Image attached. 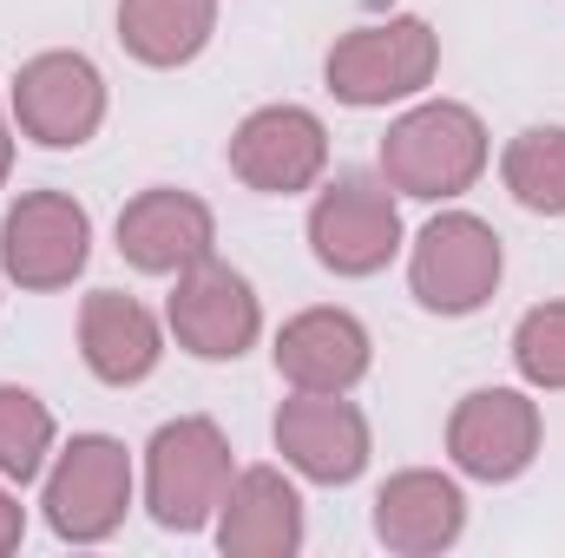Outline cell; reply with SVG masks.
<instances>
[{
	"label": "cell",
	"instance_id": "obj_1",
	"mask_svg": "<svg viewBox=\"0 0 565 558\" xmlns=\"http://www.w3.org/2000/svg\"><path fill=\"white\" fill-rule=\"evenodd\" d=\"M487 158H493V139H487L480 112L460 106V99H422V106H408L382 132V151H375L388 191L422 197V204H447V197L473 191L480 171H487Z\"/></svg>",
	"mask_w": 565,
	"mask_h": 558
},
{
	"label": "cell",
	"instance_id": "obj_2",
	"mask_svg": "<svg viewBox=\"0 0 565 558\" xmlns=\"http://www.w3.org/2000/svg\"><path fill=\"white\" fill-rule=\"evenodd\" d=\"M231 440L224 427L204 415L164 420L145 447V506L164 533H204L217 526V506L231 493Z\"/></svg>",
	"mask_w": 565,
	"mask_h": 558
},
{
	"label": "cell",
	"instance_id": "obj_3",
	"mask_svg": "<svg viewBox=\"0 0 565 558\" xmlns=\"http://www.w3.org/2000/svg\"><path fill=\"white\" fill-rule=\"evenodd\" d=\"M440 73V33L427 26L422 13H395V20H375V26H355L329 46L322 60V79L342 106L355 112H375V106H395V99H415L434 86Z\"/></svg>",
	"mask_w": 565,
	"mask_h": 558
},
{
	"label": "cell",
	"instance_id": "obj_4",
	"mask_svg": "<svg viewBox=\"0 0 565 558\" xmlns=\"http://www.w3.org/2000/svg\"><path fill=\"white\" fill-rule=\"evenodd\" d=\"M40 513L53 526V539L66 546H99L126 526L132 513V453L113 433H73V447L53 460Z\"/></svg>",
	"mask_w": 565,
	"mask_h": 558
},
{
	"label": "cell",
	"instance_id": "obj_5",
	"mask_svg": "<svg viewBox=\"0 0 565 558\" xmlns=\"http://www.w3.org/2000/svg\"><path fill=\"white\" fill-rule=\"evenodd\" d=\"M507 277V250L500 230L473 211H440L422 224L415 250H408V289L434 315H473L493 302V289Z\"/></svg>",
	"mask_w": 565,
	"mask_h": 558
},
{
	"label": "cell",
	"instance_id": "obj_6",
	"mask_svg": "<svg viewBox=\"0 0 565 558\" xmlns=\"http://www.w3.org/2000/svg\"><path fill=\"white\" fill-rule=\"evenodd\" d=\"M309 250L335 277H375V270H388L395 250H402V204H395L388 178L342 171L335 184H322L316 204H309Z\"/></svg>",
	"mask_w": 565,
	"mask_h": 558
},
{
	"label": "cell",
	"instance_id": "obj_7",
	"mask_svg": "<svg viewBox=\"0 0 565 558\" xmlns=\"http://www.w3.org/2000/svg\"><path fill=\"white\" fill-rule=\"evenodd\" d=\"M93 257V217L66 191H26L0 217V277L20 289H66Z\"/></svg>",
	"mask_w": 565,
	"mask_h": 558
},
{
	"label": "cell",
	"instance_id": "obj_8",
	"mask_svg": "<svg viewBox=\"0 0 565 558\" xmlns=\"http://www.w3.org/2000/svg\"><path fill=\"white\" fill-rule=\"evenodd\" d=\"M164 322H171V335H178L184 355H198V362H237L264 335V302H257V289H250L244 270L204 257V264H191L178 277L171 302H164Z\"/></svg>",
	"mask_w": 565,
	"mask_h": 558
},
{
	"label": "cell",
	"instance_id": "obj_9",
	"mask_svg": "<svg viewBox=\"0 0 565 558\" xmlns=\"http://www.w3.org/2000/svg\"><path fill=\"white\" fill-rule=\"evenodd\" d=\"M13 126L46 151H73L106 126V79L86 53H33L13 79Z\"/></svg>",
	"mask_w": 565,
	"mask_h": 558
},
{
	"label": "cell",
	"instance_id": "obj_10",
	"mask_svg": "<svg viewBox=\"0 0 565 558\" xmlns=\"http://www.w3.org/2000/svg\"><path fill=\"white\" fill-rule=\"evenodd\" d=\"M540 401L520 388H473L447 420V460L467 480L507 486L540 460Z\"/></svg>",
	"mask_w": 565,
	"mask_h": 558
},
{
	"label": "cell",
	"instance_id": "obj_11",
	"mask_svg": "<svg viewBox=\"0 0 565 558\" xmlns=\"http://www.w3.org/2000/svg\"><path fill=\"white\" fill-rule=\"evenodd\" d=\"M231 171L264 197H296L329 171V126L309 106H257L231 132Z\"/></svg>",
	"mask_w": 565,
	"mask_h": 558
},
{
	"label": "cell",
	"instance_id": "obj_12",
	"mask_svg": "<svg viewBox=\"0 0 565 558\" xmlns=\"http://www.w3.org/2000/svg\"><path fill=\"white\" fill-rule=\"evenodd\" d=\"M119 257L145 277H184L191 264L217 257V217L204 197L151 184L119 211Z\"/></svg>",
	"mask_w": 565,
	"mask_h": 558
},
{
	"label": "cell",
	"instance_id": "obj_13",
	"mask_svg": "<svg viewBox=\"0 0 565 558\" xmlns=\"http://www.w3.org/2000/svg\"><path fill=\"white\" fill-rule=\"evenodd\" d=\"M277 453L316 486H349L369 466V420L342 395H289L277 408Z\"/></svg>",
	"mask_w": 565,
	"mask_h": 558
},
{
	"label": "cell",
	"instance_id": "obj_14",
	"mask_svg": "<svg viewBox=\"0 0 565 558\" xmlns=\"http://www.w3.org/2000/svg\"><path fill=\"white\" fill-rule=\"evenodd\" d=\"M369 329L349 309H302L277 329V375L302 395H349L369 375Z\"/></svg>",
	"mask_w": 565,
	"mask_h": 558
},
{
	"label": "cell",
	"instance_id": "obj_15",
	"mask_svg": "<svg viewBox=\"0 0 565 558\" xmlns=\"http://www.w3.org/2000/svg\"><path fill=\"white\" fill-rule=\"evenodd\" d=\"M467 533V493L460 480L434 473V466H408L375 493V539L402 558H434Z\"/></svg>",
	"mask_w": 565,
	"mask_h": 558
},
{
	"label": "cell",
	"instance_id": "obj_16",
	"mask_svg": "<svg viewBox=\"0 0 565 558\" xmlns=\"http://www.w3.org/2000/svg\"><path fill=\"white\" fill-rule=\"evenodd\" d=\"M224 558H289L302 552V493L277 466H244L217 506Z\"/></svg>",
	"mask_w": 565,
	"mask_h": 558
},
{
	"label": "cell",
	"instance_id": "obj_17",
	"mask_svg": "<svg viewBox=\"0 0 565 558\" xmlns=\"http://www.w3.org/2000/svg\"><path fill=\"white\" fill-rule=\"evenodd\" d=\"M79 355L106 388H139L164 355V329L126 289H93L79 302Z\"/></svg>",
	"mask_w": 565,
	"mask_h": 558
},
{
	"label": "cell",
	"instance_id": "obj_18",
	"mask_svg": "<svg viewBox=\"0 0 565 558\" xmlns=\"http://www.w3.org/2000/svg\"><path fill=\"white\" fill-rule=\"evenodd\" d=\"M217 33V0H119V40L139 66H191Z\"/></svg>",
	"mask_w": 565,
	"mask_h": 558
},
{
	"label": "cell",
	"instance_id": "obj_19",
	"mask_svg": "<svg viewBox=\"0 0 565 558\" xmlns=\"http://www.w3.org/2000/svg\"><path fill=\"white\" fill-rule=\"evenodd\" d=\"M500 178H507L513 204H526L540 217H565V126H526L500 151Z\"/></svg>",
	"mask_w": 565,
	"mask_h": 558
},
{
	"label": "cell",
	"instance_id": "obj_20",
	"mask_svg": "<svg viewBox=\"0 0 565 558\" xmlns=\"http://www.w3.org/2000/svg\"><path fill=\"white\" fill-rule=\"evenodd\" d=\"M53 408L33 395V388H13L0 382V480L13 486H33L46 473V453H53Z\"/></svg>",
	"mask_w": 565,
	"mask_h": 558
},
{
	"label": "cell",
	"instance_id": "obj_21",
	"mask_svg": "<svg viewBox=\"0 0 565 558\" xmlns=\"http://www.w3.org/2000/svg\"><path fill=\"white\" fill-rule=\"evenodd\" d=\"M513 368L526 388L565 395V302H540L513 329Z\"/></svg>",
	"mask_w": 565,
	"mask_h": 558
},
{
	"label": "cell",
	"instance_id": "obj_22",
	"mask_svg": "<svg viewBox=\"0 0 565 558\" xmlns=\"http://www.w3.org/2000/svg\"><path fill=\"white\" fill-rule=\"evenodd\" d=\"M20 533H26V506H20L13 480H0V558L20 546Z\"/></svg>",
	"mask_w": 565,
	"mask_h": 558
},
{
	"label": "cell",
	"instance_id": "obj_23",
	"mask_svg": "<svg viewBox=\"0 0 565 558\" xmlns=\"http://www.w3.org/2000/svg\"><path fill=\"white\" fill-rule=\"evenodd\" d=\"M7 171H13V132H7V112H0V184H7Z\"/></svg>",
	"mask_w": 565,
	"mask_h": 558
}]
</instances>
